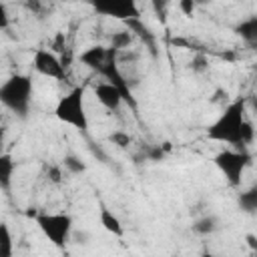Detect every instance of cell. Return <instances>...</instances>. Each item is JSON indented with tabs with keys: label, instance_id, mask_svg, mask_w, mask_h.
<instances>
[{
	"label": "cell",
	"instance_id": "obj_10",
	"mask_svg": "<svg viewBox=\"0 0 257 257\" xmlns=\"http://www.w3.org/2000/svg\"><path fill=\"white\" fill-rule=\"evenodd\" d=\"M16 171V161L10 153H0V189L2 191H10L12 187V177Z\"/></svg>",
	"mask_w": 257,
	"mask_h": 257
},
{
	"label": "cell",
	"instance_id": "obj_2",
	"mask_svg": "<svg viewBox=\"0 0 257 257\" xmlns=\"http://www.w3.org/2000/svg\"><path fill=\"white\" fill-rule=\"evenodd\" d=\"M34 96V80L26 72H14L0 84V104L16 116H26Z\"/></svg>",
	"mask_w": 257,
	"mask_h": 257
},
{
	"label": "cell",
	"instance_id": "obj_14",
	"mask_svg": "<svg viewBox=\"0 0 257 257\" xmlns=\"http://www.w3.org/2000/svg\"><path fill=\"white\" fill-rule=\"evenodd\" d=\"M14 255V237L8 227V223L0 221V257H12Z\"/></svg>",
	"mask_w": 257,
	"mask_h": 257
},
{
	"label": "cell",
	"instance_id": "obj_8",
	"mask_svg": "<svg viewBox=\"0 0 257 257\" xmlns=\"http://www.w3.org/2000/svg\"><path fill=\"white\" fill-rule=\"evenodd\" d=\"M94 96L100 102V106H104L110 112H116L122 106V100H131V94H126L122 88H118L114 82H98L94 86Z\"/></svg>",
	"mask_w": 257,
	"mask_h": 257
},
{
	"label": "cell",
	"instance_id": "obj_24",
	"mask_svg": "<svg viewBox=\"0 0 257 257\" xmlns=\"http://www.w3.org/2000/svg\"><path fill=\"white\" fill-rule=\"evenodd\" d=\"M6 135H8V128L4 124H0V153L4 151V145H6Z\"/></svg>",
	"mask_w": 257,
	"mask_h": 257
},
{
	"label": "cell",
	"instance_id": "obj_17",
	"mask_svg": "<svg viewBox=\"0 0 257 257\" xmlns=\"http://www.w3.org/2000/svg\"><path fill=\"white\" fill-rule=\"evenodd\" d=\"M133 42V34L131 30H118V32H112L110 36V46L116 48V50H126Z\"/></svg>",
	"mask_w": 257,
	"mask_h": 257
},
{
	"label": "cell",
	"instance_id": "obj_23",
	"mask_svg": "<svg viewBox=\"0 0 257 257\" xmlns=\"http://www.w3.org/2000/svg\"><path fill=\"white\" fill-rule=\"evenodd\" d=\"M153 2V6H155V12L161 16V14H165V8H167V4H169V0H151Z\"/></svg>",
	"mask_w": 257,
	"mask_h": 257
},
{
	"label": "cell",
	"instance_id": "obj_19",
	"mask_svg": "<svg viewBox=\"0 0 257 257\" xmlns=\"http://www.w3.org/2000/svg\"><path fill=\"white\" fill-rule=\"evenodd\" d=\"M108 141H110L114 147H118V149H126V147H131L133 137H131L128 133H124V131H114V133L108 135Z\"/></svg>",
	"mask_w": 257,
	"mask_h": 257
},
{
	"label": "cell",
	"instance_id": "obj_22",
	"mask_svg": "<svg viewBox=\"0 0 257 257\" xmlns=\"http://www.w3.org/2000/svg\"><path fill=\"white\" fill-rule=\"evenodd\" d=\"M8 26H10V14H8L6 4L0 0V30H6Z\"/></svg>",
	"mask_w": 257,
	"mask_h": 257
},
{
	"label": "cell",
	"instance_id": "obj_7",
	"mask_svg": "<svg viewBox=\"0 0 257 257\" xmlns=\"http://www.w3.org/2000/svg\"><path fill=\"white\" fill-rule=\"evenodd\" d=\"M32 68L46 76V78H54V80H62L66 74V68L62 64V60L48 48H36L32 54Z\"/></svg>",
	"mask_w": 257,
	"mask_h": 257
},
{
	"label": "cell",
	"instance_id": "obj_16",
	"mask_svg": "<svg viewBox=\"0 0 257 257\" xmlns=\"http://www.w3.org/2000/svg\"><path fill=\"white\" fill-rule=\"evenodd\" d=\"M62 169H64L66 173H70V175H80V173L86 171V165H84V161H82L80 157H76V155H66V157L62 159Z\"/></svg>",
	"mask_w": 257,
	"mask_h": 257
},
{
	"label": "cell",
	"instance_id": "obj_5",
	"mask_svg": "<svg viewBox=\"0 0 257 257\" xmlns=\"http://www.w3.org/2000/svg\"><path fill=\"white\" fill-rule=\"evenodd\" d=\"M34 221L40 233L58 249H64L72 237V217L68 213H36Z\"/></svg>",
	"mask_w": 257,
	"mask_h": 257
},
{
	"label": "cell",
	"instance_id": "obj_12",
	"mask_svg": "<svg viewBox=\"0 0 257 257\" xmlns=\"http://www.w3.org/2000/svg\"><path fill=\"white\" fill-rule=\"evenodd\" d=\"M235 32L249 44H253L257 40V18L255 16H249L245 20H241L237 26H235Z\"/></svg>",
	"mask_w": 257,
	"mask_h": 257
},
{
	"label": "cell",
	"instance_id": "obj_11",
	"mask_svg": "<svg viewBox=\"0 0 257 257\" xmlns=\"http://www.w3.org/2000/svg\"><path fill=\"white\" fill-rule=\"evenodd\" d=\"M98 221H100V225H102V229L106 231V233H110V235H114V237H122V233H124V227H122V223H120V219L110 211V209H106V207H100V213H98Z\"/></svg>",
	"mask_w": 257,
	"mask_h": 257
},
{
	"label": "cell",
	"instance_id": "obj_9",
	"mask_svg": "<svg viewBox=\"0 0 257 257\" xmlns=\"http://www.w3.org/2000/svg\"><path fill=\"white\" fill-rule=\"evenodd\" d=\"M112 46H100V44H92V46H88L86 50H82L80 52V62L84 64V66H88V68H92V70H100L102 68V64L110 58V54H112Z\"/></svg>",
	"mask_w": 257,
	"mask_h": 257
},
{
	"label": "cell",
	"instance_id": "obj_3",
	"mask_svg": "<svg viewBox=\"0 0 257 257\" xmlns=\"http://www.w3.org/2000/svg\"><path fill=\"white\" fill-rule=\"evenodd\" d=\"M54 116L60 122H64L76 131H86L88 128V114H86L84 88L74 86L64 96H60L56 106H54Z\"/></svg>",
	"mask_w": 257,
	"mask_h": 257
},
{
	"label": "cell",
	"instance_id": "obj_4",
	"mask_svg": "<svg viewBox=\"0 0 257 257\" xmlns=\"http://www.w3.org/2000/svg\"><path fill=\"white\" fill-rule=\"evenodd\" d=\"M215 167L221 171L225 181L231 187H241V179L247 167L253 163V155L247 149H223L213 157Z\"/></svg>",
	"mask_w": 257,
	"mask_h": 257
},
{
	"label": "cell",
	"instance_id": "obj_13",
	"mask_svg": "<svg viewBox=\"0 0 257 257\" xmlns=\"http://www.w3.org/2000/svg\"><path fill=\"white\" fill-rule=\"evenodd\" d=\"M219 229V219L215 215H203L193 223V231L197 235H213Z\"/></svg>",
	"mask_w": 257,
	"mask_h": 257
},
{
	"label": "cell",
	"instance_id": "obj_18",
	"mask_svg": "<svg viewBox=\"0 0 257 257\" xmlns=\"http://www.w3.org/2000/svg\"><path fill=\"white\" fill-rule=\"evenodd\" d=\"M189 68H191L193 74H205V72L209 70V58H207L205 54L199 52V54H195V56L191 58Z\"/></svg>",
	"mask_w": 257,
	"mask_h": 257
},
{
	"label": "cell",
	"instance_id": "obj_20",
	"mask_svg": "<svg viewBox=\"0 0 257 257\" xmlns=\"http://www.w3.org/2000/svg\"><path fill=\"white\" fill-rule=\"evenodd\" d=\"M46 179L52 185H60L64 181V169H62V165H50L46 169Z\"/></svg>",
	"mask_w": 257,
	"mask_h": 257
},
{
	"label": "cell",
	"instance_id": "obj_25",
	"mask_svg": "<svg viewBox=\"0 0 257 257\" xmlns=\"http://www.w3.org/2000/svg\"><path fill=\"white\" fill-rule=\"evenodd\" d=\"M26 8H28V10H34V12H38V10H40V0H32V2H26Z\"/></svg>",
	"mask_w": 257,
	"mask_h": 257
},
{
	"label": "cell",
	"instance_id": "obj_6",
	"mask_svg": "<svg viewBox=\"0 0 257 257\" xmlns=\"http://www.w3.org/2000/svg\"><path fill=\"white\" fill-rule=\"evenodd\" d=\"M86 4L98 16H106L112 20H139V0H86Z\"/></svg>",
	"mask_w": 257,
	"mask_h": 257
},
{
	"label": "cell",
	"instance_id": "obj_21",
	"mask_svg": "<svg viewBox=\"0 0 257 257\" xmlns=\"http://www.w3.org/2000/svg\"><path fill=\"white\" fill-rule=\"evenodd\" d=\"M177 8H179V12H181L185 18H193L195 12H197V6H195L193 0H179V2H177Z\"/></svg>",
	"mask_w": 257,
	"mask_h": 257
},
{
	"label": "cell",
	"instance_id": "obj_15",
	"mask_svg": "<svg viewBox=\"0 0 257 257\" xmlns=\"http://www.w3.org/2000/svg\"><path fill=\"white\" fill-rule=\"evenodd\" d=\"M239 207L245 213H255L257 209V187H251L239 195Z\"/></svg>",
	"mask_w": 257,
	"mask_h": 257
},
{
	"label": "cell",
	"instance_id": "obj_1",
	"mask_svg": "<svg viewBox=\"0 0 257 257\" xmlns=\"http://www.w3.org/2000/svg\"><path fill=\"white\" fill-rule=\"evenodd\" d=\"M207 139L215 143H225L233 149H247L253 145L255 128L245 116V98H237L225 106V110L207 128Z\"/></svg>",
	"mask_w": 257,
	"mask_h": 257
},
{
	"label": "cell",
	"instance_id": "obj_26",
	"mask_svg": "<svg viewBox=\"0 0 257 257\" xmlns=\"http://www.w3.org/2000/svg\"><path fill=\"white\" fill-rule=\"evenodd\" d=\"M247 243L251 249H257V241H255V235H247Z\"/></svg>",
	"mask_w": 257,
	"mask_h": 257
},
{
	"label": "cell",
	"instance_id": "obj_27",
	"mask_svg": "<svg viewBox=\"0 0 257 257\" xmlns=\"http://www.w3.org/2000/svg\"><path fill=\"white\" fill-rule=\"evenodd\" d=\"M193 2H195V6L199 8V6H207V4L211 2V0H193Z\"/></svg>",
	"mask_w": 257,
	"mask_h": 257
}]
</instances>
